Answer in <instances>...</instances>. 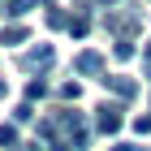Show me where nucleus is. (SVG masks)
Returning <instances> with one entry per match:
<instances>
[{
  "label": "nucleus",
  "instance_id": "f257e3e1",
  "mask_svg": "<svg viewBox=\"0 0 151 151\" xmlns=\"http://www.w3.org/2000/svg\"><path fill=\"white\" fill-rule=\"evenodd\" d=\"M95 125L104 129V134H116V129H121V104H104L99 116H95Z\"/></svg>",
  "mask_w": 151,
  "mask_h": 151
},
{
  "label": "nucleus",
  "instance_id": "f03ea898",
  "mask_svg": "<svg viewBox=\"0 0 151 151\" xmlns=\"http://www.w3.org/2000/svg\"><path fill=\"white\" fill-rule=\"evenodd\" d=\"M73 69L78 73H99L104 69V56H99V52H82V56L73 60Z\"/></svg>",
  "mask_w": 151,
  "mask_h": 151
},
{
  "label": "nucleus",
  "instance_id": "7ed1b4c3",
  "mask_svg": "<svg viewBox=\"0 0 151 151\" xmlns=\"http://www.w3.org/2000/svg\"><path fill=\"white\" fill-rule=\"evenodd\" d=\"M104 86H112L121 99H134V91H138V86H134L129 78H121V73H116V78H104Z\"/></svg>",
  "mask_w": 151,
  "mask_h": 151
},
{
  "label": "nucleus",
  "instance_id": "20e7f679",
  "mask_svg": "<svg viewBox=\"0 0 151 151\" xmlns=\"http://www.w3.org/2000/svg\"><path fill=\"white\" fill-rule=\"evenodd\" d=\"M52 56H56V52L43 43V47H35V52H26V65H30V69H35V65L43 69V65H52Z\"/></svg>",
  "mask_w": 151,
  "mask_h": 151
},
{
  "label": "nucleus",
  "instance_id": "39448f33",
  "mask_svg": "<svg viewBox=\"0 0 151 151\" xmlns=\"http://www.w3.org/2000/svg\"><path fill=\"white\" fill-rule=\"evenodd\" d=\"M30 9H35V0H9L4 13H9V17H22V13H30Z\"/></svg>",
  "mask_w": 151,
  "mask_h": 151
},
{
  "label": "nucleus",
  "instance_id": "423d86ee",
  "mask_svg": "<svg viewBox=\"0 0 151 151\" xmlns=\"http://www.w3.org/2000/svg\"><path fill=\"white\" fill-rule=\"evenodd\" d=\"M0 147H4V151L17 147V129H13V125H0Z\"/></svg>",
  "mask_w": 151,
  "mask_h": 151
},
{
  "label": "nucleus",
  "instance_id": "0eeeda50",
  "mask_svg": "<svg viewBox=\"0 0 151 151\" xmlns=\"http://www.w3.org/2000/svg\"><path fill=\"white\" fill-rule=\"evenodd\" d=\"M22 39H26L22 26H9V30H4V43H22Z\"/></svg>",
  "mask_w": 151,
  "mask_h": 151
},
{
  "label": "nucleus",
  "instance_id": "6e6552de",
  "mask_svg": "<svg viewBox=\"0 0 151 151\" xmlns=\"http://www.w3.org/2000/svg\"><path fill=\"white\" fill-rule=\"evenodd\" d=\"M43 91H47V82H39V78H35V82H30V86H26V99H39V95H43Z\"/></svg>",
  "mask_w": 151,
  "mask_h": 151
},
{
  "label": "nucleus",
  "instance_id": "1a4fd4ad",
  "mask_svg": "<svg viewBox=\"0 0 151 151\" xmlns=\"http://www.w3.org/2000/svg\"><path fill=\"white\" fill-rule=\"evenodd\" d=\"M116 56L129 60V56H134V43H129V39H121V43H116Z\"/></svg>",
  "mask_w": 151,
  "mask_h": 151
},
{
  "label": "nucleus",
  "instance_id": "9d476101",
  "mask_svg": "<svg viewBox=\"0 0 151 151\" xmlns=\"http://www.w3.org/2000/svg\"><path fill=\"white\" fill-rule=\"evenodd\" d=\"M69 30H73V35L82 39V35H86V17H73V22H69Z\"/></svg>",
  "mask_w": 151,
  "mask_h": 151
},
{
  "label": "nucleus",
  "instance_id": "9b49d317",
  "mask_svg": "<svg viewBox=\"0 0 151 151\" xmlns=\"http://www.w3.org/2000/svg\"><path fill=\"white\" fill-rule=\"evenodd\" d=\"M134 129H138V134H151V116H138V121H134Z\"/></svg>",
  "mask_w": 151,
  "mask_h": 151
},
{
  "label": "nucleus",
  "instance_id": "f8f14e48",
  "mask_svg": "<svg viewBox=\"0 0 151 151\" xmlns=\"http://www.w3.org/2000/svg\"><path fill=\"white\" fill-rule=\"evenodd\" d=\"M112 151H138V147H129V142H116V147Z\"/></svg>",
  "mask_w": 151,
  "mask_h": 151
}]
</instances>
